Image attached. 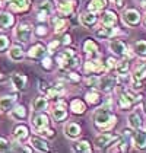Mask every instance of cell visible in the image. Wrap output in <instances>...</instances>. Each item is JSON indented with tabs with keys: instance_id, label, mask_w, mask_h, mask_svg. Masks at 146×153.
I'll list each match as a JSON object with an SVG mask.
<instances>
[{
	"instance_id": "6da1fadb",
	"label": "cell",
	"mask_w": 146,
	"mask_h": 153,
	"mask_svg": "<svg viewBox=\"0 0 146 153\" xmlns=\"http://www.w3.org/2000/svg\"><path fill=\"white\" fill-rule=\"evenodd\" d=\"M115 121L117 118L111 112V102H107L94 112V123L101 130H110L112 126H115Z\"/></svg>"
},
{
	"instance_id": "7a4b0ae2",
	"label": "cell",
	"mask_w": 146,
	"mask_h": 153,
	"mask_svg": "<svg viewBox=\"0 0 146 153\" xmlns=\"http://www.w3.org/2000/svg\"><path fill=\"white\" fill-rule=\"evenodd\" d=\"M76 61H77V57L74 56L73 50H63L57 57V63L61 69H70L77 64Z\"/></svg>"
},
{
	"instance_id": "3957f363",
	"label": "cell",
	"mask_w": 146,
	"mask_h": 153,
	"mask_svg": "<svg viewBox=\"0 0 146 153\" xmlns=\"http://www.w3.org/2000/svg\"><path fill=\"white\" fill-rule=\"evenodd\" d=\"M118 139H120V134H114V133H102V134L97 136L95 144H97V147L99 149V150H104V149H107L108 146L114 144V143H117Z\"/></svg>"
},
{
	"instance_id": "277c9868",
	"label": "cell",
	"mask_w": 146,
	"mask_h": 153,
	"mask_svg": "<svg viewBox=\"0 0 146 153\" xmlns=\"http://www.w3.org/2000/svg\"><path fill=\"white\" fill-rule=\"evenodd\" d=\"M36 13H38V21H47L50 15L53 13V4L50 0H39L36 3Z\"/></svg>"
},
{
	"instance_id": "5b68a950",
	"label": "cell",
	"mask_w": 146,
	"mask_h": 153,
	"mask_svg": "<svg viewBox=\"0 0 146 153\" xmlns=\"http://www.w3.org/2000/svg\"><path fill=\"white\" fill-rule=\"evenodd\" d=\"M123 21L124 24L130 28H134V26H139L140 22H142V16L140 13L137 12L136 9H127L126 12L123 13Z\"/></svg>"
},
{
	"instance_id": "8992f818",
	"label": "cell",
	"mask_w": 146,
	"mask_h": 153,
	"mask_svg": "<svg viewBox=\"0 0 146 153\" xmlns=\"http://www.w3.org/2000/svg\"><path fill=\"white\" fill-rule=\"evenodd\" d=\"M146 80V63L136 66L133 71V89H140L142 82Z\"/></svg>"
},
{
	"instance_id": "52a82bcc",
	"label": "cell",
	"mask_w": 146,
	"mask_h": 153,
	"mask_svg": "<svg viewBox=\"0 0 146 153\" xmlns=\"http://www.w3.org/2000/svg\"><path fill=\"white\" fill-rule=\"evenodd\" d=\"M31 32H32V25L31 24H22L15 29L13 34H15V38H16L18 41L26 42V41H29V38H31Z\"/></svg>"
},
{
	"instance_id": "ba28073f",
	"label": "cell",
	"mask_w": 146,
	"mask_h": 153,
	"mask_svg": "<svg viewBox=\"0 0 146 153\" xmlns=\"http://www.w3.org/2000/svg\"><path fill=\"white\" fill-rule=\"evenodd\" d=\"M132 141H133L134 147L137 150H146V133L142 131V130H134V134L132 137Z\"/></svg>"
},
{
	"instance_id": "9c48e42d",
	"label": "cell",
	"mask_w": 146,
	"mask_h": 153,
	"mask_svg": "<svg viewBox=\"0 0 146 153\" xmlns=\"http://www.w3.org/2000/svg\"><path fill=\"white\" fill-rule=\"evenodd\" d=\"M110 50L115 54V56H118V57H126L127 56V45L120 41V39H112V41H110Z\"/></svg>"
},
{
	"instance_id": "30bf717a",
	"label": "cell",
	"mask_w": 146,
	"mask_h": 153,
	"mask_svg": "<svg viewBox=\"0 0 146 153\" xmlns=\"http://www.w3.org/2000/svg\"><path fill=\"white\" fill-rule=\"evenodd\" d=\"M115 77L114 76H104L102 79H99V82H98V86H99V89L102 91V92H105V94H108L111 92L114 88H115Z\"/></svg>"
},
{
	"instance_id": "8fae6325",
	"label": "cell",
	"mask_w": 146,
	"mask_h": 153,
	"mask_svg": "<svg viewBox=\"0 0 146 153\" xmlns=\"http://www.w3.org/2000/svg\"><path fill=\"white\" fill-rule=\"evenodd\" d=\"M83 69L86 73H98V71L105 70V64L101 60H89L85 63Z\"/></svg>"
},
{
	"instance_id": "7c38bea8",
	"label": "cell",
	"mask_w": 146,
	"mask_h": 153,
	"mask_svg": "<svg viewBox=\"0 0 146 153\" xmlns=\"http://www.w3.org/2000/svg\"><path fill=\"white\" fill-rule=\"evenodd\" d=\"M117 34H120V31L117 28H114V26H104V28L98 29L97 32H95V35L98 38H101V39H108V38H112V36L117 35Z\"/></svg>"
},
{
	"instance_id": "4fadbf2b",
	"label": "cell",
	"mask_w": 146,
	"mask_h": 153,
	"mask_svg": "<svg viewBox=\"0 0 146 153\" xmlns=\"http://www.w3.org/2000/svg\"><path fill=\"white\" fill-rule=\"evenodd\" d=\"M127 121H129V127L132 130H139L143 127V120H142L140 114L137 111H133L132 114H129Z\"/></svg>"
},
{
	"instance_id": "5bb4252c",
	"label": "cell",
	"mask_w": 146,
	"mask_h": 153,
	"mask_svg": "<svg viewBox=\"0 0 146 153\" xmlns=\"http://www.w3.org/2000/svg\"><path fill=\"white\" fill-rule=\"evenodd\" d=\"M48 117L45 115V114H38L35 117L32 118V126H34V128L36 131H41V130L47 128L48 127Z\"/></svg>"
},
{
	"instance_id": "9a60e30c",
	"label": "cell",
	"mask_w": 146,
	"mask_h": 153,
	"mask_svg": "<svg viewBox=\"0 0 146 153\" xmlns=\"http://www.w3.org/2000/svg\"><path fill=\"white\" fill-rule=\"evenodd\" d=\"M98 22V16L97 13L94 12H85L80 15V24L86 26V28H91V26H94V25Z\"/></svg>"
},
{
	"instance_id": "2e32d148",
	"label": "cell",
	"mask_w": 146,
	"mask_h": 153,
	"mask_svg": "<svg viewBox=\"0 0 146 153\" xmlns=\"http://www.w3.org/2000/svg\"><path fill=\"white\" fill-rule=\"evenodd\" d=\"M16 95H6V96H1L0 98V111H9L13 106V104L16 102Z\"/></svg>"
},
{
	"instance_id": "e0dca14e",
	"label": "cell",
	"mask_w": 146,
	"mask_h": 153,
	"mask_svg": "<svg viewBox=\"0 0 146 153\" xmlns=\"http://www.w3.org/2000/svg\"><path fill=\"white\" fill-rule=\"evenodd\" d=\"M31 144L34 146V149L38 152H48L50 146L48 143L44 140L42 137H31Z\"/></svg>"
},
{
	"instance_id": "ac0fdd59",
	"label": "cell",
	"mask_w": 146,
	"mask_h": 153,
	"mask_svg": "<svg viewBox=\"0 0 146 153\" xmlns=\"http://www.w3.org/2000/svg\"><path fill=\"white\" fill-rule=\"evenodd\" d=\"M9 6L15 12H25L29 7V0H9Z\"/></svg>"
},
{
	"instance_id": "d6986e66",
	"label": "cell",
	"mask_w": 146,
	"mask_h": 153,
	"mask_svg": "<svg viewBox=\"0 0 146 153\" xmlns=\"http://www.w3.org/2000/svg\"><path fill=\"white\" fill-rule=\"evenodd\" d=\"M101 24L104 26H114L117 24V15L112 12V10H107L101 16Z\"/></svg>"
},
{
	"instance_id": "ffe728a7",
	"label": "cell",
	"mask_w": 146,
	"mask_h": 153,
	"mask_svg": "<svg viewBox=\"0 0 146 153\" xmlns=\"http://www.w3.org/2000/svg\"><path fill=\"white\" fill-rule=\"evenodd\" d=\"M70 109H72L73 114H76V115H82V114H85L86 105H85V102L80 101V99H73L72 102H70Z\"/></svg>"
},
{
	"instance_id": "44dd1931",
	"label": "cell",
	"mask_w": 146,
	"mask_h": 153,
	"mask_svg": "<svg viewBox=\"0 0 146 153\" xmlns=\"http://www.w3.org/2000/svg\"><path fill=\"white\" fill-rule=\"evenodd\" d=\"M12 83L18 91H24L25 88H26V77H25L24 74L13 73L12 74Z\"/></svg>"
},
{
	"instance_id": "7402d4cb",
	"label": "cell",
	"mask_w": 146,
	"mask_h": 153,
	"mask_svg": "<svg viewBox=\"0 0 146 153\" xmlns=\"http://www.w3.org/2000/svg\"><path fill=\"white\" fill-rule=\"evenodd\" d=\"M64 133H66V136H67L69 139H76V137H79V134H80V126H79V124H74V123H70V124L66 126Z\"/></svg>"
},
{
	"instance_id": "603a6c76",
	"label": "cell",
	"mask_w": 146,
	"mask_h": 153,
	"mask_svg": "<svg viewBox=\"0 0 146 153\" xmlns=\"http://www.w3.org/2000/svg\"><path fill=\"white\" fill-rule=\"evenodd\" d=\"M83 51H85L88 56H91V57L97 56V54H98L97 42H95L94 39H86L85 42H83Z\"/></svg>"
},
{
	"instance_id": "cb8c5ba5",
	"label": "cell",
	"mask_w": 146,
	"mask_h": 153,
	"mask_svg": "<svg viewBox=\"0 0 146 153\" xmlns=\"http://www.w3.org/2000/svg\"><path fill=\"white\" fill-rule=\"evenodd\" d=\"M105 6H107V0H91V3L88 6V10L98 13V12H101V10H104Z\"/></svg>"
},
{
	"instance_id": "d4e9b609",
	"label": "cell",
	"mask_w": 146,
	"mask_h": 153,
	"mask_svg": "<svg viewBox=\"0 0 146 153\" xmlns=\"http://www.w3.org/2000/svg\"><path fill=\"white\" fill-rule=\"evenodd\" d=\"M133 105H134V102L127 96V95L124 94V92H123V94L120 95V98H118V106H120V109L127 111V109H130Z\"/></svg>"
},
{
	"instance_id": "484cf974",
	"label": "cell",
	"mask_w": 146,
	"mask_h": 153,
	"mask_svg": "<svg viewBox=\"0 0 146 153\" xmlns=\"http://www.w3.org/2000/svg\"><path fill=\"white\" fill-rule=\"evenodd\" d=\"M13 136L16 140H25V139H28V128L22 124H19L13 128Z\"/></svg>"
},
{
	"instance_id": "4316f807",
	"label": "cell",
	"mask_w": 146,
	"mask_h": 153,
	"mask_svg": "<svg viewBox=\"0 0 146 153\" xmlns=\"http://www.w3.org/2000/svg\"><path fill=\"white\" fill-rule=\"evenodd\" d=\"M133 50L134 53L142 57V59H146V41L145 39H140V41H136L133 45Z\"/></svg>"
},
{
	"instance_id": "83f0119b",
	"label": "cell",
	"mask_w": 146,
	"mask_h": 153,
	"mask_svg": "<svg viewBox=\"0 0 146 153\" xmlns=\"http://www.w3.org/2000/svg\"><path fill=\"white\" fill-rule=\"evenodd\" d=\"M44 53H45L44 45L36 44V45H34V47L28 51V56H29L31 59H39V57H42V56H44Z\"/></svg>"
},
{
	"instance_id": "f1b7e54d",
	"label": "cell",
	"mask_w": 146,
	"mask_h": 153,
	"mask_svg": "<svg viewBox=\"0 0 146 153\" xmlns=\"http://www.w3.org/2000/svg\"><path fill=\"white\" fill-rule=\"evenodd\" d=\"M73 6H74V1L73 0H64L59 3V10L63 15H70L73 12Z\"/></svg>"
},
{
	"instance_id": "f546056e",
	"label": "cell",
	"mask_w": 146,
	"mask_h": 153,
	"mask_svg": "<svg viewBox=\"0 0 146 153\" xmlns=\"http://www.w3.org/2000/svg\"><path fill=\"white\" fill-rule=\"evenodd\" d=\"M9 57L13 61H21V60L24 59V50L19 47V45H13L10 48V51H9Z\"/></svg>"
},
{
	"instance_id": "4dcf8cb0",
	"label": "cell",
	"mask_w": 146,
	"mask_h": 153,
	"mask_svg": "<svg viewBox=\"0 0 146 153\" xmlns=\"http://www.w3.org/2000/svg\"><path fill=\"white\" fill-rule=\"evenodd\" d=\"M47 105H48V102L44 96H36L34 99V102H32L34 111H44V109H47Z\"/></svg>"
},
{
	"instance_id": "1f68e13d",
	"label": "cell",
	"mask_w": 146,
	"mask_h": 153,
	"mask_svg": "<svg viewBox=\"0 0 146 153\" xmlns=\"http://www.w3.org/2000/svg\"><path fill=\"white\" fill-rule=\"evenodd\" d=\"M66 117H67V111L64 109V105L63 106H56V108L53 109V118H54L57 123L63 121Z\"/></svg>"
},
{
	"instance_id": "d6a6232c",
	"label": "cell",
	"mask_w": 146,
	"mask_h": 153,
	"mask_svg": "<svg viewBox=\"0 0 146 153\" xmlns=\"http://www.w3.org/2000/svg\"><path fill=\"white\" fill-rule=\"evenodd\" d=\"M10 114H12V117L16 118V120H24V118H26V115H28L26 108H25L24 105H18L16 108H13Z\"/></svg>"
},
{
	"instance_id": "836d02e7",
	"label": "cell",
	"mask_w": 146,
	"mask_h": 153,
	"mask_svg": "<svg viewBox=\"0 0 146 153\" xmlns=\"http://www.w3.org/2000/svg\"><path fill=\"white\" fill-rule=\"evenodd\" d=\"M13 25V16L10 13H0V28H9Z\"/></svg>"
},
{
	"instance_id": "e575fe53",
	"label": "cell",
	"mask_w": 146,
	"mask_h": 153,
	"mask_svg": "<svg viewBox=\"0 0 146 153\" xmlns=\"http://www.w3.org/2000/svg\"><path fill=\"white\" fill-rule=\"evenodd\" d=\"M73 150H76V152H92V147H91V144H89V141L88 140H80L76 143V146L73 147Z\"/></svg>"
},
{
	"instance_id": "d590c367",
	"label": "cell",
	"mask_w": 146,
	"mask_h": 153,
	"mask_svg": "<svg viewBox=\"0 0 146 153\" xmlns=\"http://www.w3.org/2000/svg\"><path fill=\"white\" fill-rule=\"evenodd\" d=\"M129 61H126V60H121V61H117L115 63V70H117V73L118 74H127L129 73Z\"/></svg>"
},
{
	"instance_id": "8d00e7d4",
	"label": "cell",
	"mask_w": 146,
	"mask_h": 153,
	"mask_svg": "<svg viewBox=\"0 0 146 153\" xmlns=\"http://www.w3.org/2000/svg\"><path fill=\"white\" fill-rule=\"evenodd\" d=\"M85 98H86V102H89L91 105H95V104H98V102L101 101L99 94H98L97 91H91V92H88Z\"/></svg>"
},
{
	"instance_id": "74e56055",
	"label": "cell",
	"mask_w": 146,
	"mask_h": 153,
	"mask_svg": "<svg viewBox=\"0 0 146 153\" xmlns=\"http://www.w3.org/2000/svg\"><path fill=\"white\" fill-rule=\"evenodd\" d=\"M66 26H67V24H66V21L64 19H60V18H57V19H54V32L56 34H61L63 31H66Z\"/></svg>"
},
{
	"instance_id": "f35d334b",
	"label": "cell",
	"mask_w": 146,
	"mask_h": 153,
	"mask_svg": "<svg viewBox=\"0 0 146 153\" xmlns=\"http://www.w3.org/2000/svg\"><path fill=\"white\" fill-rule=\"evenodd\" d=\"M7 47H9V38L0 35V53H3Z\"/></svg>"
},
{
	"instance_id": "ab89813d",
	"label": "cell",
	"mask_w": 146,
	"mask_h": 153,
	"mask_svg": "<svg viewBox=\"0 0 146 153\" xmlns=\"http://www.w3.org/2000/svg\"><path fill=\"white\" fill-rule=\"evenodd\" d=\"M9 149H10L9 141L6 140L4 137H0V152H6V150H9Z\"/></svg>"
},
{
	"instance_id": "60d3db41",
	"label": "cell",
	"mask_w": 146,
	"mask_h": 153,
	"mask_svg": "<svg viewBox=\"0 0 146 153\" xmlns=\"http://www.w3.org/2000/svg\"><path fill=\"white\" fill-rule=\"evenodd\" d=\"M35 34L38 36L47 35V28H45V26H38V28H36V31H35Z\"/></svg>"
},
{
	"instance_id": "b9f144b4",
	"label": "cell",
	"mask_w": 146,
	"mask_h": 153,
	"mask_svg": "<svg viewBox=\"0 0 146 153\" xmlns=\"http://www.w3.org/2000/svg\"><path fill=\"white\" fill-rule=\"evenodd\" d=\"M98 82H99L98 77H88L86 79V85H89V86H98Z\"/></svg>"
},
{
	"instance_id": "7bdbcfd3",
	"label": "cell",
	"mask_w": 146,
	"mask_h": 153,
	"mask_svg": "<svg viewBox=\"0 0 146 153\" xmlns=\"http://www.w3.org/2000/svg\"><path fill=\"white\" fill-rule=\"evenodd\" d=\"M115 63H117V61H115L114 59H108L107 60V64H105V69H107V70L114 69V67H115Z\"/></svg>"
},
{
	"instance_id": "ee69618b",
	"label": "cell",
	"mask_w": 146,
	"mask_h": 153,
	"mask_svg": "<svg viewBox=\"0 0 146 153\" xmlns=\"http://www.w3.org/2000/svg\"><path fill=\"white\" fill-rule=\"evenodd\" d=\"M42 67H44L45 70H51V60L44 59V61H42Z\"/></svg>"
},
{
	"instance_id": "f6af8a7d",
	"label": "cell",
	"mask_w": 146,
	"mask_h": 153,
	"mask_svg": "<svg viewBox=\"0 0 146 153\" xmlns=\"http://www.w3.org/2000/svg\"><path fill=\"white\" fill-rule=\"evenodd\" d=\"M59 45H60V42H59V41H54V42H51V44H50V45H48L50 53H53V50H54V48H57V47H59Z\"/></svg>"
},
{
	"instance_id": "bcb514c9",
	"label": "cell",
	"mask_w": 146,
	"mask_h": 153,
	"mask_svg": "<svg viewBox=\"0 0 146 153\" xmlns=\"http://www.w3.org/2000/svg\"><path fill=\"white\" fill-rule=\"evenodd\" d=\"M69 79H70V80H74V82H79V80H80V77H79L76 73H69Z\"/></svg>"
},
{
	"instance_id": "7dc6e473",
	"label": "cell",
	"mask_w": 146,
	"mask_h": 153,
	"mask_svg": "<svg viewBox=\"0 0 146 153\" xmlns=\"http://www.w3.org/2000/svg\"><path fill=\"white\" fill-rule=\"evenodd\" d=\"M111 1H114V4H115L117 7H121L123 6V0H111Z\"/></svg>"
},
{
	"instance_id": "c3c4849f",
	"label": "cell",
	"mask_w": 146,
	"mask_h": 153,
	"mask_svg": "<svg viewBox=\"0 0 146 153\" xmlns=\"http://www.w3.org/2000/svg\"><path fill=\"white\" fill-rule=\"evenodd\" d=\"M63 44H70V36L64 35V38H63Z\"/></svg>"
},
{
	"instance_id": "681fc988",
	"label": "cell",
	"mask_w": 146,
	"mask_h": 153,
	"mask_svg": "<svg viewBox=\"0 0 146 153\" xmlns=\"http://www.w3.org/2000/svg\"><path fill=\"white\" fill-rule=\"evenodd\" d=\"M1 6H3V0H0V9H1Z\"/></svg>"
},
{
	"instance_id": "f907efd6",
	"label": "cell",
	"mask_w": 146,
	"mask_h": 153,
	"mask_svg": "<svg viewBox=\"0 0 146 153\" xmlns=\"http://www.w3.org/2000/svg\"><path fill=\"white\" fill-rule=\"evenodd\" d=\"M1 79H3V74H1V73H0V80H1Z\"/></svg>"
},
{
	"instance_id": "816d5d0a",
	"label": "cell",
	"mask_w": 146,
	"mask_h": 153,
	"mask_svg": "<svg viewBox=\"0 0 146 153\" xmlns=\"http://www.w3.org/2000/svg\"><path fill=\"white\" fill-rule=\"evenodd\" d=\"M143 24H145V26H146V16H145V21H143Z\"/></svg>"
},
{
	"instance_id": "f5cc1de1",
	"label": "cell",
	"mask_w": 146,
	"mask_h": 153,
	"mask_svg": "<svg viewBox=\"0 0 146 153\" xmlns=\"http://www.w3.org/2000/svg\"><path fill=\"white\" fill-rule=\"evenodd\" d=\"M145 112H146V102H145Z\"/></svg>"
},
{
	"instance_id": "db71d44e",
	"label": "cell",
	"mask_w": 146,
	"mask_h": 153,
	"mask_svg": "<svg viewBox=\"0 0 146 153\" xmlns=\"http://www.w3.org/2000/svg\"><path fill=\"white\" fill-rule=\"evenodd\" d=\"M145 133H146V126H145Z\"/></svg>"
}]
</instances>
